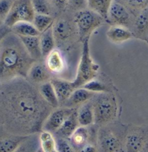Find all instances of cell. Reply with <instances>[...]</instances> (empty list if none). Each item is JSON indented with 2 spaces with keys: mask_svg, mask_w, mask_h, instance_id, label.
Here are the masks:
<instances>
[{
  "mask_svg": "<svg viewBox=\"0 0 148 152\" xmlns=\"http://www.w3.org/2000/svg\"><path fill=\"white\" fill-rule=\"evenodd\" d=\"M52 109L27 78L0 83V129L24 137L40 133Z\"/></svg>",
  "mask_w": 148,
  "mask_h": 152,
  "instance_id": "6da1fadb",
  "label": "cell"
},
{
  "mask_svg": "<svg viewBox=\"0 0 148 152\" xmlns=\"http://www.w3.org/2000/svg\"><path fill=\"white\" fill-rule=\"evenodd\" d=\"M34 62L20 37L9 32L0 44V83L18 77L26 78Z\"/></svg>",
  "mask_w": 148,
  "mask_h": 152,
  "instance_id": "7a4b0ae2",
  "label": "cell"
},
{
  "mask_svg": "<svg viewBox=\"0 0 148 152\" xmlns=\"http://www.w3.org/2000/svg\"><path fill=\"white\" fill-rule=\"evenodd\" d=\"M89 41L90 38H85L84 41H82V51L77 70V75L74 80L71 82L75 90L83 87L86 83L94 79L99 70V66L95 64L91 58Z\"/></svg>",
  "mask_w": 148,
  "mask_h": 152,
  "instance_id": "3957f363",
  "label": "cell"
},
{
  "mask_svg": "<svg viewBox=\"0 0 148 152\" xmlns=\"http://www.w3.org/2000/svg\"><path fill=\"white\" fill-rule=\"evenodd\" d=\"M91 102L96 124L105 125L114 120L117 115V103L113 94L110 92L97 93Z\"/></svg>",
  "mask_w": 148,
  "mask_h": 152,
  "instance_id": "277c9868",
  "label": "cell"
},
{
  "mask_svg": "<svg viewBox=\"0 0 148 152\" xmlns=\"http://www.w3.org/2000/svg\"><path fill=\"white\" fill-rule=\"evenodd\" d=\"M105 18L89 8L75 12L74 23L77 27L78 37L80 41L90 38L92 32L102 25Z\"/></svg>",
  "mask_w": 148,
  "mask_h": 152,
  "instance_id": "5b68a950",
  "label": "cell"
},
{
  "mask_svg": "<svg viewBox=\"0 0 148 152\" xmlns=\"http://www.w3.org/2000/svg\"><path fill=\"white\" fill-rule=\"evenodd\" d=\"M36 15L32 0H14L4 24L12 28L18 22H33Z\"/></svg>",
  "mask_w": 148,
  "mask_h": 152,
  "instance_id": "8992f818",
  "label": "cell"
},
{
  "mask_svg": "<svg viewBox=\"0 0 148 152\" xmlns=\"http://www.w3.org/2000/svg\"><path fill=\"white\" fill-rule=\"evenodd\" d=\"M73 23L66 18H58L54 20L52 31L56 40V45L58 47L66 46L74 38L75 34L78 35L77 27L76 25H73Z\"/></svg>",
  "mask_w": 148,
  "mask_h": 152,
  "instance_id": "52a82bcc",
  "label": "cell"
},
{
  "mask_svg": "<svg viewBox=\"0 0 148 152\" xmlns=\"http://www.w3.org/2000/svg\"><path fill=\"white\" fill-rule=\"evenodd\" d=\"M98 145L99 152H119L122 147L119 136L108 127H104L99 131Z\"/></svg>",
  "mask_w": 148,
  "mask_h": 152,
  "instance_id": "ba28073f",
  "label": "cell"
},
{
  "mask_svg": "<svg viewBox=\"0 0 148 152\" xmlns=\"http://www.w3.org/2000/svg\"><path fill=\"white\" fill-rule=\"evenodd\" d=\"M74 110L75 108L68 107L56 108L50 113V115L46 119L42 127V130H46L52 134H55L63 125L67 117L74 111Z\"/></svg>",
  "mask_w": 148,
  "mask_h": 152,
  "instance_id": "9c48e42d",
  "label": "cell"
},
{
  "mask_svg": "<svg viewBox=\"0 0 148 152\" xmlns=\"http://www.w3.org/2000/svg\"><path fill=\"white\" fill-rule=\"evenodd\" d=\"M106 20L113 25L128 27L132 23V15L125 4L113 0L109 8Z\"/></svg>",
  "mask_w": 148,
  "mask_h": 152,
  "instance_id": "30bf717a",
  "label": "cell"
},
{
  "mask_svg": "<svg viewBox=\"0 0 148 152\" xmlns=\"http://www.w3.org/2000/svg\"><path fill=\"white\" fill-rule=\"evenodd\" d=\"M51 71L46 67V63L42 60L35 61L27 74V79L35 85H39L51 81Z\"/></svg>",
  "mask_w": 148,
  "mask_h": 152,
  "instance_id": "8fae6325",
  "label": "cell"
},
{
  "mask_svg": "<svg viewBox=\"0 0 148 152\" xmlns=\"http://www.w3.org/2000/svg\"><path fill=\"white\" fill-rule=\"evenodd\" d=\"M28 137L14 135L0 129V152H15Z\"/></svg>",
  "mask_w": 148,
  "mask_h": 152,
  "instance_id": "7c38bea8",
  "label": "cell"
},
{
  "mask_svg": "<svg viewBox=\"0 0 148 152\" xmlns=\"http://www.w3.org/2000/svg\"><path fill=\"white\" fill-rule=\"evenodd\" d=\"M45 63L48 70L52 74H60L66 69V61L59 49H54L46 58Z\"/></svg>",
  "mask_w": 148,
  "mask_h": 152,
  "instance_id": "4fadbf2b",
  "label": "cell"
},
{
  "mask_svg": "<svg viewBox=\"0 0 148 152\" xmlns=\"http://www.w3.org/2000/svg\"><path fill=\"white\" fill-rule=\"evenodd\" d=\"M51 83H52L56 91L59 105H63L71 96L72 92L75 91L72 83L58 78H52Z\"/></svg>",
  "mask_w": 148,
  "mask_h": 152,
  "instance_id": "5bb4252c",
  "label": "cell"
},
{
  "mask_svg": "<svg viewBox=\"0 0 148 152\" xmlns=\"http://www.w3.org/2000/svg\"><path fill=\"white\" fill-rule=\"evenodd\" d=\"M96 94L97 93H94L91 91L85 89L84 87H80L76 89L72 92L71 96L63 105L64 107H68V108H75L76 106L82 105L91 100Z\"/></svg>",
  "mask_w": 148,
  "mask_h": 152,
  "instance_id": "9a60e30c",
  "label": "cell"
},
{
  "mask_svg": "<svg viewBox=\"0 0 148 152\" xmlns=\"http://www.w3.org/2000/svg\"><path fill=\"white\" fill-rule=\"evenodd\" d=\"M80 126V123L78 120V112H77V110L75 109L74 111L65 121L63 125L55 133V135L57 136V137L70 139L71 135Z\"/></svg>",
  "mask_w": 148,
  "mask_h": 152,
  "instance_id": "2e32d148",
  "label": "cell"
},
{
  "mask_svg": "<svg viewBox=\"0 0 148 152\" xmlns=\"http://www.w3.org/2000/svg\"><path fill=\"white\" fill-rule=\"evenodd\" d=\"M133 33L127 27L121 25H113L106 32V37L109 41L114 44L124 43L133 38Z\"/></svg>",
  "mask_w": 148,
  "mask_h": 152,
  "instance_id": "e0dca14e",
  "label": "cell"
},
{
  "mask_svg": "<svg viewBox=\"0 0 148 152\" xmlns=\"http://www.w3.org/2000/svg\"><path fill=\"white\" fill-rule=\"evenodd\" d=\"M19 37V36H18ZM26 50L30 56L35 61H39L44 58L42 54V50L40 45V37L39 36L32 37H19Z\"/></svg>",
  "mask_w": 148,
  "mask_h": 152,
  "instance_id": "ac0fdd59",
  "label": "cell"
},
{
  "mask_svg": "<svg viewBox=\"0 0 148 152\" xmlns=\"http://www.w3.org/2000/svg\"><path fill=\"white\" fill-rule=\"evenodd\" d=\"M88 127L89 126H80L70 137V142L75 151H79L80 149L89 143L91 132Z\"/></svg>",
  "mask_w": 148,
  "mask_h": 152,
  "instance_id": "d6986e66",
  "label": "cell"
},
{
  "mask_svg": "<svg viewBox=\"0 0 148 152\" xmlns=\"http://www.w3.org/2000/svg\"><path fill=\"white\" fill-rule=\"evenodd\" d=\"M144 145L145 138L139 131L133 130L125 137L126 152H141Z\"/></svg>",
  "mask_w": 148,
  "mask_h": 152,
  "instance_id": "ffe728a7",
  "label": "cell"
},
{
  "mask_svg": "<svg viewBox=\"0 0 148 152\" xmlns=\"http://www.w3.org/2000/svg\"><path fill=\"white\" fill-rule=\"evenodd\" d=\"M78 112V120L80 126H91L95 124V117H94V111L91 102H87L80 106Z\"/></svg>",
  "mask_w": 148,
  "mask_h": 152,
  "instance_id": "44dd1931",
  "label": "cell"
},
{
  "mask_svg": "<svg viewBox=\"0 0 148 152\" xmlns=\"http://www.w3.org/2000/svg\"><path fill=\"white\" fill-rule=\"evenodd\" d=\"M39 37H40V45H41L43 58H45L52 50L55 49L56 46V40L52 31V25L45 31H43L39 35Z\"/></svg>",
  "mask_w": 148,
  "mask_h": 152,
  "instance_id": "7402d4cb",
  "label": "cell"
},
{
  "mask_svg": "<svg viewBox=\"0 0 148 152\" xmlns=\"http://www.w3.org/2000/svg\"><path fill=\"white\" fill-rule=\"evenodd\" d=\"M38 87L39 92L41 94V96H43V98L53 109H56L59 106V102L57 99V94H56L54 87H53L51 81L44 83L42 84H39Z\"/></svg>",
  "mask_w": 148,
  "mask_h": 152,
  "instance_id": "603a6c76",
  "label": "cell"
},
{
  "mask_svg": "<svg viewBox=\"0 0 148 152\" xmlns=\"http://www.w3.org/2000/svg\"><path fill=\"white\" fill-rule=\"evenodd\" d=\"M133 25L138 37L144 38L148 35V6L138 14Z\"/></svg>",
  "mask_w": 148,
  "mask_h": 152,
  "instance_id": "cb8c5ba5",
  "label": "cell"
},
{
  "mask_svg": "<svg viewBox=\"0 0 148 152\" xmlns=\"http://www.w3.org/2000/svg\"><path fill=\"white\" fill-rule=\"evenodd\" d=\"M11 29L13 33L19 37H32L41 34L32 22H18L14 24Z\"/></svg>",
  "mask_w": 148,
  "mask_h": 152,
  "instance_id": "d4e9b609",
  "label": "cell"
},
{
  "mask_svg": "<svg viewBox=\"0 0 148 152\" xmlns=\"http://www.w3.org/2000/svg\"><path fill=\"white\" fill-rule=\"evenodd\" d=\"M39 143L40 147L45 152H52L57 150V141L54 137L53 134L42 130L39 133Z\"/></svg>",
  "mask_w": 148,
  "mask_h": 152,
  "instance_id": "484cf974",
  "label": "cell"
},
{
  "mask_svg": "<svg viewBox=\"0 0 148 152\" xmlns=\"http://www.w3.org/2000/svg\"><path fill=\"white\" fill-rule=\"evenodd\" d=\"M113 2V0H87L88 8L99 13L105 20L107 18L109 8Z\"/></svg>",
  "mask_w": 148,
  "mask_h": 152,
  "instance_id": "4316f807",
  "label": "cell"
},
{
  "mask_svg": "<svg viewBox=\"0 0 148 152\" xmlns=\"http://www.w3.org/2000/svg\"><path fill=\"white\" fill-rule=\"evenodd\" d=\"M33 24L38 29V31L42 33L51 27L54 23V18L51 15H45V14H37L35 15L33 19Z\"/></svg>",
  "mask_w": 148,
  "mask_h": 152,
  "instance_id": "83f0119b",
  "label": "cell"
},
{
  "mask_svg": "<svg viewBox=\"0 0 148 152\" xmlns=\"http://www.w3.org/2000/svg\"><path fill=\"white\" fill-rule=\"evenodd\" d=\"M39 146V134L38 133L29 136L15 152H36Z\"/></svg>",
  "mask_w": 148,
  "mask_h": 152,
  "instance_id": "f1b7e54d",
  "label": "cell"
},
{
  "mask_svg": "<svg viewBox=\"0 0 148 152\" xmlns=\"http://www.w3.org/2000/svg\"><path fill=\"white\" fill-rule=\"evenodd\" d=\"M35 12L37 14H45V15H51L52 16L56 12L49 2V0H32Z\"/></svg>",
  "mask_w": 148,
  "mask_h": 152,
  "instance_id": "f546056e",
  "label": "cell"
},
{
  "mask_svg": "<svg viewBox=\"0 0 148 152\" xmlns=\"http://www.w3.org/2000/svg\"><path fill=\"white\" fill-rule=\"evenodd\" d=\"M85 89L91 91L94 93H104V92H110L111 90L110 88L101 81L92 79L88 83H86L84 86Z\"/></svg>",
  "mask_w": 148,
  "mask_h": 152,
  "instance_id": "4dcf8cb0",
  "label": "cell"
},
{
  "mask_svg": "<svg viewBox=\"0 0 148 152\" xmlns=\"http://www.w3.org/2000/svg\"><path fill=\"white\" fill-rule=\"evenodd\" d=\"M123 4L134 12L138 13L148 6V0H122Z\"/></svg>",
  "mask_w": 148,
  "mask_h": 152,
  "instance_id": "1f68e13d",
  "label": "cell"
},
{
  "mask_svg": "<svg viewBox=\"0 0 148 152\" xmlns=\"http://www.w3.org/2000/svg\"><path fill=\"white\" fill-rule=\"evenodd\" d=\"M70 10L77 12L88 7L87 0H67V5Z\"/></svg>",
  "mask_w": 148,
  "mask_h": 152,
  "instance_id": "d6a6232c",
  "label": "cell"
},
{
  "mask_svg": "<svg viewBox=\"0 0 148 152\" xmlns=\"http://www.w3.org/2000/svg\"><path fill=\"white\" fill-rule=\"evenodd\" d=\"M57 151L58 152H75L72 145L71 144L70 141L65 138L57 137Z\"/></svg>",
  "mask_w": 148,
  "mask_h": 152,
  "instance_id": "836d02e7",
  "label": "cell"
},
{
  "mask_svg": "<svg viewBox=\"0 0 148 152\" xmlns=\"http://www.w3.org/2000/svg\"><path fill=\"white\" fill-rule=\"evenodd\" d=\"M13 1L14 0H0V18L4 23L11 11Z\"/></svg>",
  "mask_w": 148,
  "mask_h": 152,
  "instance_id": "e575fe53",
  "label": "cell"
},
{
  "mask_svg": "<svg viewBox=\"0 0 148 152\" xmlns=\"http://www.w3.org/2000/svg\"><path fill=\"white\" fill-rule=\"evenodd\" d=\"M49 2L52 4L56 12H62L67 5V0H49Z\"/></svg>",
  "mask_w": 148,
  "mask_h": 152,
  "instance_id": "d590c367",
  "label": "cell"
},
{
  "mask_svg": "<svg viewBox=\"0 0 148 152\" xmlns=\"http://www.w3.org/2000/svg\"><path fill=\"white\" fill-rule=\"evenodd\" d=\"M11 31H12V29L10 27L6 26L5 24H3L2 26H0V44L2 42V40L4 39V37Z\"/></svg>",
  "mask_w": 148,
  "mask_h": 152,
  "instance_id": "8d00e7d4",
  "label": "cell"
},
{
  "mask_svg": "<svg viewBox=\"0 0 148 152\" xmlns=\"http://www.w3.org/2000/svg\"><path fill=\"white\" fill-rule=\"evenodd\" d=\"M78 152H99V150L94 145L88 143L85 146H84L82 149H80Z\"/></svg>",
  "mask_w": 148,
  "mask_h": 152,
  "instance_id": "74e56055",
  "label": "cell"
},
{
  "mask_svg": "<svg viewBox=\"0 0 148 152\" xmlns=\"http://www.w3.org/2000/svg\"><path fill=\"white\" fill-rule=\"evenodd\" d=\"M36 152H45V151H43V149L39 146V147H38V149L37 150V151Z\"/></svg>",
  "mask_w": 148,
  "mask_h": 152,
  "instance_id": "f35d334b",
  "label": "cell"
},
{
  "mask_svg": "<svg viewBox=\"0 0 148 152\" xmlns=\"http://www.w3.org/2000/svg\"><path fill=\"white\" fill-rule=\"evenodd\" d=\"M3 24H4V21L0 18V26H2Z\"/></svg>",
  "mask_w": 148,
  "mask_h": 152,
  "instance_id": "ab89813d",
  "label": "cell"
},
{
  "mask_svg": "<svg viewBox=\"0 0 148 152\" xmlns=\"http://www.w3.org/2000/svg\"><path fill=\"white\" fill-rule=\"evenodd\" d=\"M52 152H58V151H57V150H55V151H52Z\"/></svg>",
  "mask_w": 148,
  "mask_h": 152,
  "instance_id": "60d3db41",
  "label": "cell"
}]
</instances>
